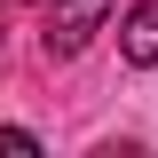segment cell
Masks as SVG:
<instances>
[{
    "mask_svg": "<svg viewBox=\"0 0 158 158\" xmlns=\"http://www.w3.org/2000/svg\"><path fill=\"white\" fill-rule=\"evenodd\" d=\"M40 16H48V56H79L87 48V32H95L103 16H111V0H40Z\"/></svg>",
    "mask_w": 158,
    "mask_h": 158,
    "instance_id": "1",
    "label": "cell"
},
{
    "mask_svg": "<svg viewBox=\"0 0 158 158\" xmlns=\"http://www.w3.org/2000/svg\"><path fill=\"white\" fill-rule=\"evenodd\" d=\"M118 56H127V63H158V0L127 8V24H118Z\"/></svg>",
    "mask_w": 158,
    "mask_h": 158,
    "instance_id": "2",
    "label": "cell"
},
{
    "mask_svg": "<svg viewBox=\"0 0 158 158\" xmlns=\"http://www.w3.org/2000/svg\"><path fill=\"white\" fill-rule=\"evenodd\" d=\"M0 150H16V158H32V150H40V135H24V127H0Z\"/></svg>",
    "mask_w": 158,
    "mask_h": 158,
    "instance_id": "3",
    "label": "cell"
}]
</instances>
